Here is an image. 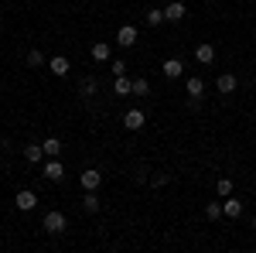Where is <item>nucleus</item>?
<instances>
[{"instance_id": "nucleus-12", "label": "nucleus", "mask_w": 256, "mask_h": 253, "mask_svg": "<svg viewBox=\"0 0 256 253\" xmlns=\"http://www.w3.org/2000/svg\"><path fill=\"white\" fill-rule=\"evenodd\" d=\"M184 11H188V7H184L181 0H174V4L164 7V21H181V18H184Z\"/></svg>"}, {"instance_id": "nucleus-25", "label": "nucleus", "mask_w": 256, "mask_h": 253, "mask_svg": "<svg viewBox=\"0 0 256 253\" xmlns=\"http://www.w3.org/2000/svg\"><path fill=\"white\" fill-rule=\"evenodd\" d=\"M110 69H113V76H126V62H123V59H116Z\"/></svg>"}, {"instance_id": "nucleus-10", "label": "nucleus", "mask_w": 256, "mask_h": 253, "mask_svg": "<svg viewBox=\"0 0 256 253\" xmlns=\"http://www.w3.org/2000/svg\"><path fill=\"white\" fill-rule=\"evenodd\" d=\"M216 86H218V93H226V96H229V93H236V76H232V72H222V76L216 79Z\"/></svg>"}, {"instance_id": "nucleus-14", "label": "nucleus", "mask_w": 256, "mask_h": 253, "mask_svg": "<svg viewBox=\"0 0 256 253\" xmlns=\"http://www.w3.org/2000/svg\"><path fill=\"white\" fill-rule=\"evenodd\" d=\"M113 93H116V96H130V93H134V79L116 76V82H113Z\"/></svg>"}, {"instance_id": "nucleus-26", "label": "nucleus", "mask_w": 256, "mask_h": 253, "mask_svg": "<svg viewBox=\"0 0 256 253\" xmlns=\"http://www.w3.org/2000/svg\"><path fill=\"white\" fill-rule=\"evenodd\" d=\"M0 164H4V157H0Z\"/></svg>"}, {"instance_id": "nucleus-16", "label": "nucleus", "mask_w": 256, "mask_h": 253, "mask_svg": "<svg viewBox=\"0 0 256 253\" xmlns=\"http://www.w3.org/2000/svg\"><path fill=\"white\" fill-rule=\"evenodd\" d=\"M41 147H44V154H48V157H62V140H58V137H48Z\"/></svg>"}, {"instance_id": "nucleus-22", "label": "nucleus", "mask_w": 256, "mask_h": 253, "mask_svg": "<svg viewBox=\"0 0 256 253\" xmlns=\"http://www.w3.org/2000/svg\"><path fill=\"white\" fill-rule=\"evenodd\" d=\"M147 93H150L147 79H134V96H147Z\"/></svg>"}, {"instance_id": "nucleus-3", "label": "nucleus", "mask_w": 256, "mask_h": 253, "mask_svg": "<svg viewBox=\"0 0 256 253\" xmlns=\"http://www.w3.org/2000/svg\"><path fill=\"white\" fill-rule=\"evenodd\" d=\"M79 181H82V188H86V192H96L99 185H102V175H99L96 168H86V171L79 175Z\"/></svg>"}, {"instance_id": "nucleus-23", "label": "nucleus", "mask_w": 256, "mask_h": 253, "mask_svg": "<svg viewBox=\"0 0 256 253\" xmlns=\"http://www.w3.org/2000/svg\"><path fill=\"white\" fill-rule=\"evenodd\" d=\"M205 215H208V219H218V215H222V202H208V205H205Z\"/></svg>"}, {"instance_id": "nucleus-18", "label": "nucleus", "mask_w": 256, "mask_h": 253, "mask_svg": "<svg viewBox=\"0 0 256 253\" xmlns=\"http://www.w3.org/2000/svg\"><path fill=\"white\" fill-rule=\"evenodd\" d=\"M82 209H86V212H99V198H96V192H86V198H82Z\"/></svg>"}, {"instance_id": "nucleus-24", "label": "nucleus", "mask_w": 256, "mask_h": 253, "mask_svg": "<svg viewBox=\"0 0 256 253\" xmlns=\"http://www.w3.org/2000/svg\"><path fill=\"white\" fill-rule=\"evenodd\" d=\"M160 21H164V11H147V24L150 28H158Z\"/></svg>"}, {"instance_id": "nucleus-8", "label": "nucleus", "mask_w": 256, "mask_h": 253, "mask_svg": "<svg viewBox=\"0 0 256 253\" xmlns=\"http://www.w3.org/2000/svg\"><path fill=\"white\" fill-rule=\"evenodd\" d=\"M222 215L239 219V215H242V202H239V198H232V195H226V202H222Z\"/></svg>"}, {"instance_id": "nucleus-13", "label": "nucleus", "mask_w": 256, "mask_h": 253, "mask_svg": "<svg viewBox=\"0 0 256 253\" xmlns=\"http://www.w3.org/2000/svg\"><path fill=\"white\" fill-rule=\"evenodd\" d=\"M184 89H188V96H192V99H202V96H205V82H202L198 76L188 79V82H184Z\"/></svg>"}, {"instance_id": "nucleus-2", "label": "nucleus", "mask_w": 256, "mask_h": 253, "mask_svg": "<svg viewBox=\"0 0 256 253\" xmlns=\"http://www.w3.org/2000/svg\"><path fill=\"white\" fill-rule=\"evenodd\" d=\"M14 205H18L20 212H31V209L38 205V195L31 192V188H20V192H18V198H14Z\"/></svg>"}, {"instance_id": "nucleus-17", "label": "nucleus", "mask_w": 256, "mask_h": 253, "mask_svg": "<svg viewBox=\"0 0 256 253\" xmlns=\"http://www.w3.org/2000/svg\"><path fill=\"white\" fill-rule=\"evenodd\" d=\"M92 62H110V45L106 41H96L92 45Z\"/></svg>"}, {"instance_id": "nucleus-6", "label": "nucleus", "mask_w": 256, "mask_h": 253, "mask_svg": "<svg viewBox=\"0 0 256 253\" xmlns=\"http://www.w3.org/2000/svg\"><path fill=\"white\" fill-rule=\"evenodd\" d=\"M116 41H120V48H134V45H137V28H134V24H123Z\"/></svg>"}, {"instance_id": "nucleus-20", "label": "nucleus", "mask_w": 256, "mask_h": 253, "mask_svg": "<svg viewBox=\"0 0 256 253\" xmlns=\"http://www.w3.org/2000/svg\"><path fill=\"white\" fill-rule=\"evenodd\" d=\"M96 89H99V82L96 79H82V96L89 99V96H96Z\"/></svg>"}, {"instance_id": "nucleus-19", "label": "nucleus", "mask_w": 256, "mask_h": 253, "mask_svg": "<svg viewBox=\"0 0 256 253\" xmlns=\"http://www.w3.org/2000/svg\"><path fill=\"white\" fill-rule=\"evenodd\" d=\"M28 65H31V69H41V65H48V62H44V55L34 48V52H28Z\"/></svg>"}, {"instance_id": "nucleus-21", "label": "nucleus", "mask_w": 256, "mask_h": 253, "mask_svg": "<svg viewBox=\"0 0 256 253\" xmlns=\"http://www.w3.org/2000/svg\"><path fill=\"white\" fill-rule=\"evenodd\" d=\"M216 192L226 198V195H232V178H218V185H216Z\"/></svg>"}, {"instance_id": "nucleus-15", "label": "nucleus", "mask_w": 256, "mask_h": 253, "mask_svg": "<svg viewBox=\"0 0 256 253\" xmlns=\"http://www.w3.org/2000/svg\"><path fill=\"white\" fill-rule=\"evenodd\" d=\"M41 157H44V147H38V144H28V147H24V161H28V164H38Z\"/></svg>"}, {"instance_id": "nucleus-7", "label": "nucleus", "mask_w": 256, "mask_h": 253, "mask_svg": "<svg viewBox=\"0 0 256 253\" xmlns=\"http://www.w3.org/2000/svg\"><path fill=\"white\" fill-rule=\"evenodd\" d=\"M44 178H48V181H62V178H65V168H62L58 157H52V161L44 164Z\"/></svg>"}, {"instance_id": "nucleus-4", "label": "nucleus", "mask_w": 256, "mask_h": 253, "mask_svg": "<svg viewBox=\"0 0 256 253\" xmlns=\"http://www.w3.org/2000/svg\"><path fill=\"white\" fill-rule=\"evenodd\" d=\"M144 123H147L144 110H126V113H123V127H126V130H140Z\"/></svg>"}, {"instance_id": "nucleus-9", "label": "nucleus", "mask_w": 256, "mask_h": 253, "mask_svg": "<svg viewBox=\"0 0 256 253\" xmlns=\"http://www.w3.org/2000/svg\"><path fill=\"white\" fill-rule=\"evenodd\" d=\"M195 59H198V65H212V62H216V48L202 41V45L195 48Z\"/></svg>"}, {"instance_id": "nucleus-1", "label": "nucleus", "mask_w": 256, "mask_h": 253, "mask_svg": "<svg viewBox=\"0 0 256 253\" xmlns=\"http://www.w3.org/2000/svg\"><path fill=\"white\" fill-rule=\"evenodd\" d=\"M65 226H68V219H65V212H58V209H52V212L44 215V222H41V229L52 233V236L65 233Z\"/></svg>"}, {"instance_id": "nucleus-5", "label": "nucleus", "mask_w": 256, "mask_h": 253, "mask_svg": "<svg viewBox=\"0 0 256 253\" xmlns=\"http://www.w3.org/2000/svg\"><path fill=\"white\" fill-rule=\"evenodd\" d=\"M160 72H164V79H181L184 76V62L181 59H168L164 65H160Z\"/></svg>"}, {"instance_id": "nucleus-11", "label": "nucleus", "mask_w": 256, "mask_h": 253, "mask_svg": "<svg viewBox=\"0 0 256 253\" xmlns=\"http://www.w3.org/2000/svg\"><path fill=\"white\" fill-rule=\"evenodd\" d=\"M48 69H52V76H68V69H72V62L65 59V55H55V59L48 62Z\"/></svg>"}]
</instances>
